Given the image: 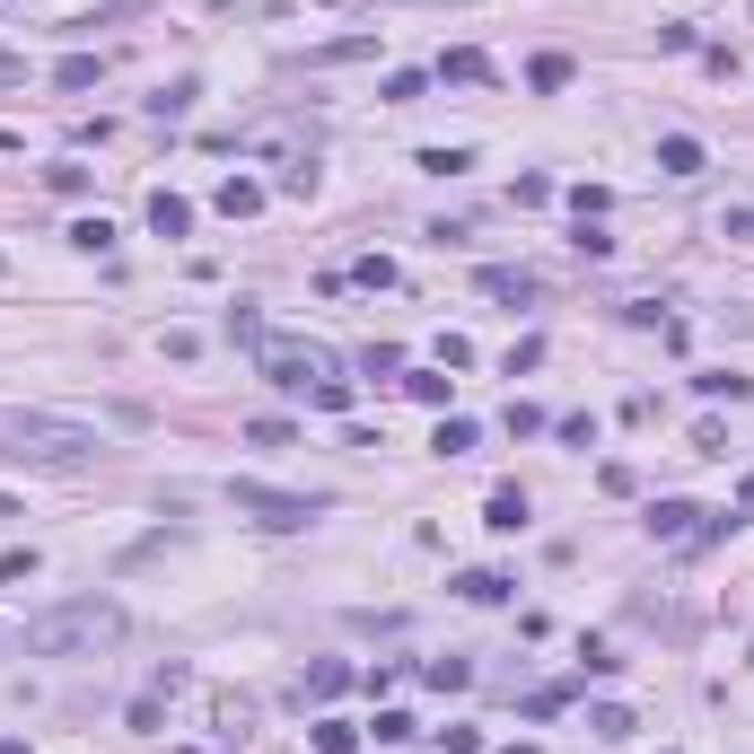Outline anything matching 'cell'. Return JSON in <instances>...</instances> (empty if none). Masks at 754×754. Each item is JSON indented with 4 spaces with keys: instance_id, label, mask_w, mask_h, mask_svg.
<instances>
[{
    "instance_id": "6da1fadb",
    "label": "cell",
    "mask_w": 754,
    "mask_h": 754,
    "mask_svg": "<svg viewBox=\"0 0 754 754\" xmlns=\"http://www.w3.org/2000/svg\"><path fill=\"white\" fill-rule=\"evenodd\" d=\"M132 631V615L115 597H71V606H44L27 615V658H97Z\"/></svg>"
},
{
    "instance_id": "7a4b0ae2",
    "label": "cell",
    "mask_w": 754,
    "mask_h": 754,
    "mask_svg": "<svg viewBox=\"0 0 754 754\" xmlns=\"http://www.w3.org/2000/svg\"><path fill=\"white\" fill-rule=\"evenodd\" d=\"M0 439H9V457H27V465H88V457H97V430H88V421H53V412H9Z\"/></svg>"
},
{
    "instance_id": "3957f363",
    "label": "cell",
    "mask_w": 754,
    "mask_h": 754,
    "mask_svg": "<svg viewBox=\"0 0 754 754\" xmlns=\"http://www.w3.org/2000/svg\"><path fill=\"white\" fill-rule=\"evenodd\" d=\"M229 509L254 517V526H272V535H299V526H316V517H325L316 492H272V483H229Z\"/></svg>"
},
{
    "instance_id": "277c9868",
    "label": "cell",
    "mask_w": 754,
    "mask_h": 754,
    "mask_svg": "<svg viewBox=\"0 0 754 754\" xmlns=\"http://www.w3.org/2000/svg\"><path fill=\"white\" fill-rule=\"evenodd\" d=\"M254 369L272 377L281 395H307L316 377H334V369H325V352H307V343H281V334H263V343H254Z\"/></svg>"
},
{
    "instance_id": "5b68a950",
    "label": "cell",
    "mask_w": 754,
    "mask_h": 754,
    "mask_svg": "<svg viewBox=\"0 0 754 754\" xmlns=\"http://www.w3.org/2000/svg\"><path fill=\"white\" fill-rule=\"evenodd\" d=\"M474 290H483V299H501V307H535V272H517V263H483V272H474Z\"/></svg>"
},
{
    "instance_id": "8992f818",
    "label": "cell",
    "mask_w": 754,
    "mask_h": 754,
    "mask_svg": "<svg viewBox=\"0 0 754 754\" xmlns=\"http://www.w3.org/2000/svg\"><path fill=\"white\" fill-rule=\"evenodd\" d=\"M649 535H658V544H693V535H702V509L693 501H649Z\"/></svg>"
},
{
    "instance_id": "52a82bcc",
    "label": "cell",
    "mask_w": 754,
    "mask_h": 754,
    "mask_svg": "<svg viewBox=\"0 0 754 754\" xmlns=\"http://www.w3.org/2000/svg\"><path fill=\"white\" fill-rule=\"evenodd\" d=\"M430 80H448V88H483V80H492V53L457 44V53H439V71H430Z\"/></svg>"
},
{
    "instance_id": "ba28073f",
    "label": "cell",
    "mask_w": 754,
    "mask_h": 754,
    "mask_svg": "<svg viewBox=\"0 0 754 754\" xmlns=\"http://www.w3.org/2000/svg\"><path fill=\"white\" fill-rule=\"evenodd\" d=\"M702 167H711V158H702L693 132H667V140H658V176H702Z\"/></svg>"
},
{
    "instance_id": "9c48e42d",
    "label": "cell",
    "mask_w": 754,
    "mask_h": 754,
    "mask_svg": "<svg viewBox=\"0 0 754 754\" xmlns=\"http://www.w3.org/2000/svg\"><path fill=\"white\" fill-rule=\"evenodd\" d=\"M149 229H158V238H185V229H193V202L158 185V193H149Z\"/></svg>"
},
{
    "instance_id": "30bf717a",
    "label": "cell",
    "mask_w": 754,
    "mask_h": 754,
    "mask_svg": "<svg viewBox=\"0 0 754 754\" xmlns=\"http://www.w3.org/2000/svg\"><path fill=\"white\" fill-rule=\"evenodd\" d=\"M483 526H492V535H517V526H526V492H517V483H501V492L483 501Z\"/></svg>"
},
{
    "instance_id": "8fae6325",
    "label": "cell",
    "mask_w": 754,
    "mask_h": 754,
    "mask_svg": "<svg viewBox=\"0 0 754 754\" xmlns=\"http://www.w3.org/2000/svg\"><path fill=\"white\" fill-rule=\"evenodd\" d=\"M263 202H272V193H263L254 176H229V185H220V220H254Z\"/></svg>"
},
{
    "instance_id": "7c38bea8",
    "label": "cell",
    "mask_w": 754,
    "mask_h": 754,
    "mask_svg": "<svg viewBox=\"0 0 754 754\" xmlns=\"http://www.w3.org/2000/svg\"><path fill=\"white\" fill-rule=\"evenodd\" d=\"M97 80H106V62H97V53H62V62H53V88H71V97H80V88H97Z\"/></svg>"
},
{
    "instance_id": "4fadbf2b",
    "label": "cell",
    "mask_w": 754,
    "mask_h": 754,
    "mask_svg": "<svg viewBox=\"0 0 754 754\" xmlns=\"http://www.w3.org/2000/svg\"><path fill=\"white\" fill-rule=\"evenodd\" d=\"M526 88H535V97H562V88H570V53H535V62H526Z\"/></svg>"
},
{
    "instance_id": "5bb4252c",
    "label": "cell",
    "mask_w": 754,
    "mask_h": 754,
    "mask_svg": "<svg viewBox=\"0 0 754 754\" xmlns=\"http://www.w3.org/2000/svg\"><path fill=\"white\" fill-rule=\"evenodd\" d=\"M509 588H517V579H501V570H465V579H457L465 606H509Z\"/></svg>"
},
{
    "instance_id": "9a60e30c",
    "label": "cell",
    "mask_w": 754,
    "mask_h": 754,
    "mask_svg": "<svg viewBox=\"0 0 754 754\" xmlns=\"http://www.w3.org/2000/svg\"><path fill=\"white\" fill-rule=\"evenodd\" d=\"M693 395H711V404H720V395H729V404H746L754 377H737V369H702V377H693Z\"/></svg>"
},
{
    "instance_id": "2e32d148",
    "label": "cell",
    "mask_w": 754,
    "mask_h": 754,
    "mask_svg": "<svg viewBox=\"0 0 754 754\" xmlns=\"http://www.w3.org/2000/svg\"><path fill=\"white\" fill-rule=\"evenodd\" d=\"M343 684H352V667H343V658H316V667H307V702H334Z\"/></svg>"
},
{
    "instance_id": "e0dca14e",
    "label": "cell",
    "mask_w": 754,
    "mask_h": 754,
    "mask_svg": "<svg viewBox=\"0 0 754 754\" xmlns=\"http://www.w3.org/2000/svg\"><path fill=\"white\" fill-rule=\"evenodd\" d=\"M588 729H597L606 746H624V737H631V729H640V720H631L624 702H597V711H588Z\"/></svg>"
},
{
    "instance_id": "ac0fdd59",
    "label": "cell",
    "mask_w": 754,
    "mask_h": 754,
    "mask_svg": "<svg viewBox=\"0 0 754 754\" xmlns=\"http://www.w3.org/2000/svg\"><path fill=\"white\" fill-rule=\"evenodd\" d=\"M193 97H202V88H193V80H176V88H158V97H149V115H158V124H176V115H193Z\"/></svg>"
},
{
    "instance_id": "d6986e66",
    "label": "cell",
    "mask_w": 754,
    "mask_h": 754,
    "mask_svg": "<svg viewBox=\"0 0 754 754\" xmlns=\"http://www.w3.org/2000/svg\"><path fill=\"white\" fill-rule=\"evenodd\" d=\"M377 53V35H334V44H316L307 62H369Z\"/></svg>"
},
{
    "instance_id": "ffe728a7",
    "label": "cell",
    "mask_w": 754,
    "mask_h": 754,
    "mask_svg": "<svg viewBox=\"0 0 754 754\" xmlns=\"http://www.w3.org/2000/svg\"><path fill=\"white\" fill-rule=\"evenodd\" d=\"M307 404H316V412H352V377H316Z\"/></svg>"
},
{
    "instance_id": "44dd1931",
    "label": "cell",
    "mask_w": 754,
    "mask_h": 754,
    "mask_svg": "<svg viewBox=\"0 0 754 754\" xmlns=\"http://www.w3.org/2000/svg\"><path fill=\"white\" fill-rule=\"evenodd\" d=\"M474 439H483L474 421H439V439H430V448H439V457H474Z\"/></svg>"
},
{
    "instance_id": "7402d4cb",
    "label": "cell",
    "mask_w": 754,
    "mask_h": 754,
    "mask_svg": "<svg viewBox=\"0 0 754 754\" xmlns=\"http://www.w3.org/2000/svg\"><path fill=\"white\" fill-rule=\"evenodd\" d=\"M71 247H80V254H106V247H115V220H106V211H97V220H80V229H71Z\"/></svg>"
},
{
    "instance_id": "603a6c76",
    "label": "cell",
    "mask_w": 754,
    "mask_h": 754,
    "mask_svg": "<svg viewBox=\"0 0 754 754\" xmlns=\"http://www.w3.org/2000/svg\"><path fill=\"white\" fill-rule=\"evenodd\" d=\"M430 88V71H386V106H412Z\"/></svg>"
},
{
    "instance_id": "cb8c5ba5",
    "label": "cell",
    "mask_w": 754,
    "mask_h": 754,
    "mask_svg": "<svg viewBox=\"0 0 754 754\" xmlns=\"http://www.w3.org/2000/svg\"><path fill=\"white\" fill-rule=\"evenodd\" d=\"M412 167H430V176H465V167H474V149H421Z\"/></svg>"
},
{
    "instance_id": "d4e9b609",
    "label": "cell",
    "mask_w": 754,
    "mask_h": 754,
    "mask_svg": "<svg viewBox=\"0 0 754 754\" xmlns=\"http://www.w3.org/2000/svg\"><path fill=\"white\" fill-rule=\"evenodd\" d=\"M360 746V729H343V720H316V754H352Z\"/></svg>"
},
{
    "instance_id": "484cf974",
    "label": "cell",
    "mask_w": 754,
    "mask_h": 754,
    "mask_svg": "<svg viewBox=\"0 0 754 754\" xmlns=\"http://www.w3.org/2000/svg\"><path fill=\"white\" fill-rule=\"evenodd\" d=\"M352 281H369V290H395V263H386V254H360V263H352Z\"/></svg>"
},
{
    "instance_id": "4316f807",
    "label": "cell",
    "mask_w": 754,
    "mask_h": 754,
    "mask_svg": "<svg viewBox=\"0 0 754 754\" xmlns=\"http://www.w3.org/2000/svg\"><path fill=\"white\" fill-rule=\"evenodd\" d=\"M44 185H53V193H88V167H71V158H62V167H44Z\"/></svg>"
},
{
    "instance_id": "83f0119b",
    "label": "cell",
    "mask_w": 754,
    "mask_h": 754,
    "mask_svg": "<svg viewBox=\"0 0 754 754\" xmlns=\"http://www.w3.org/2000/svg\"><path fill=\"white\" fill-rule=\"evenodd\" d=\"M439 369H474V343L465 334H439Z\"/></svg>"
},
{
    "instance_id": "f1b7e54d",
    "label": "cell",
    "mask_w": 754,
    "mask_h": 754,
    "mask_svg": "<svg viewBox=\"0 0 754 754\" xmlns=\"http://www.w3.org/2000/svg\"><path fill=\"white\" fill-rule=\"evenodd\" d=\"M535 430H553V421H544L535 404H509V439H535Z\"/></svg>"
},
{
    "instance_id": "f546056e",
    "label": "cell",
    "mask_w": 754,
    "mask_h": 754,
    "mask_svg": "<svg viewBox=\"0 0 754 754\" xmlns=\"http://www.w3.org/2000/svg\"><path fill=\"white\" fill-rule=\"evenodd\" d=\"M553 430H562L570 448H597V412H570V421H553Z\"/></svg>"
},
{
    "instance_id": "4dcf8cb0",
    "label": "cell",
    "mask_w": 754,
    "mask_h": 754,
    "mask_svg": "<svg viewBox=\"0 0 754 754\" xmlns=\"http://www.w3.org/2000/svg\"><path fill=\"white\" fill-rule=\"evenodd\" d=\"M579 667H588V676H615V667H624V658H615V649H606V640H579Z\"/></svg>"
},
{
    "instance_id": "1f68e13d",
    "label": "cell",
    "mask_w": 754,
    "mask_h": 754,
    "mask_svg": "<svg viewBox=\"0 0 754 754\" xmlns=\"http://www.w3.org/2000/svg\"><path fill=\"white\" fill-rule=\"evenodd\" d=\"M562 702H570V684H535V693H526V711H535V720H553Z\"/></svg>"
},
{
    "instance_id": "d6a6232c",
    "label": "cell",
    "mask_w": 754,
    "mask_h": 754,
    "mask_svg": "<svg viewBox=\"0 0 754 754\" xmlns=\"http://www.w3.org/2000/svg\"><path fill=\"white\" fill-rule=\"evenodd\" d=\"M247 439H254V448H290L299 430H290V421H247Z\"/></svg>"
},
{
    "instance_id": "836d02e7",
    "label": "cell",
    "mask_w": 754,
    "mask_h": 754,
    "mask_svg": "<svg viewBox=\"0 0 754 754\" xmlns=\"http://www.w3.org/2000/svg\"><path fill=\"white\" fill-rule=\"evenodd\" d=\"M404 386H412L421 404H448V377H439V369H412V377H404Z\"/></svg>"
},
{
    "instance_id": "e575fe53",
    "label": "cell",
    "mask_w": 754,
    "mask_h": 754,
    "mask_svg": "<svg viewBox=\"0 0 754 754\" xmlns=\"http://www.w3.org/2000/svg\"><path fill=\"white\" fill-rule=\"evenodd\" d=\"M360 369H369V377H395V369H404V352H395V343H369V360H360Z\"/></svg>"
},
{
    "instance_id": "d590c367",
    "label": "cell",
    "mask_w": 754,
    "mask_h": 754,
    "mask_svg": "<svg viewBox=\"0 0 754 754\" xmlns=\"http://www.w3.org/2000/svg\"><path fill=\"white\" fill-rule=\"evenodd\" d=\"M18 579H35V553H0V588H18Z\"/></svg>"
},
{
    "instance_id": "8d00e7d4",
    "label": "cell",
    "mask_w": 754,
    "mask_h": 754,
    "mask_svg": "<svg viewBox=\"0 0 754 754\" xmlns=\"http://www.w3.org/2000/svg\"><path fill=\"white\" fill-rule=\"evenodd\" d=\"M18 80H27V53H9V44H0V88H18Z\"/></svg>"
},
{
    "instance_id": "74e56055",
    "label": "cell",
    "mask_w": 754,
    "mask_h": 754,
    "mask_svg": "<svg viewBox=\"0 0 754 754\" xmlns=\"http://www.w3.org/2000/svg\"><path fill=\"white\" fill-rule=\"evenodd\" d=\"M754 517V474H737V526Z\"/></svg>"
},
{
    "instance_id": "f35d334b",
    "label": "cell",
    "mask_w": 754,
    "mask_h": 754,
    "mask_svg": "<svg viewBox=\"0 0 754 754\" xmlns=\"http://www.w3.org/2000/svg\"><path fill=\"white\" fill-rule=\"evenodd\" d=\"M0 754H27V746H18V737H0Z\"/></svg>"
},
{
    "instance_id": "ab89813d",
    "label": "cell",
    "mask_w": 754,
    "mask_h": 754,
    "mask_svg": "<svg viewBox=\"0 0 754 754\" xmlns=\"http://www.w3.org/2000/svg\"><path fill=\"white\" fill-rule=\"evenodd\" d=\"M0 9H9V0H0Z\"/></svg>"
}]
</instances>
